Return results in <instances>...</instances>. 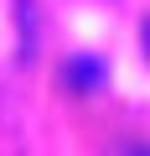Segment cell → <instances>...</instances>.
I'll list each match as a JSON object with an SVG mask.
<instances>
[{
    "label": "cell",
    "mask_w": 150,
    "mask_h": 156,
    "mask_svg": "<svg viewBox=\"0 0 150 156\" xmlns=\"http://www.w3.org/2000/svg\"><path fill=\"white\" fill-rule=\"evenodd\" d=\"M67 78H72L78 89H98V78H104V73H98V62H93V57H78V62L67 68Z\"/></svg>",
    "instance_id": "cell-1"
},
{
    "label": "cell",
    "mask_w": 150,
    "mask_h": 156,
    "mask_svg": "<svg viewBox=\"0 0 150 156\" xmlns=\"http://www.w3.org/2000/svg\"><path fill=\"white\" fill-rule=\"evenodd\" d=\"M129 156H150V146H129Z\"/></svg>",
    "instance_id": "cell-2"
},
{
    "label": "cell",
    "mask_w": 150,
    "mask_h": 156,
    "mask_svg": "<svg viewBox=\"0 0 150 156\" xmlns=\"http://www.w3.org/2000/svg\"><path fill=\"white\" fill-rule=\"evenodd\" d=\"M145 47H150V26H145Z\"/></svg>",
    "instance_id": "cell-3"
}]
</instances>
